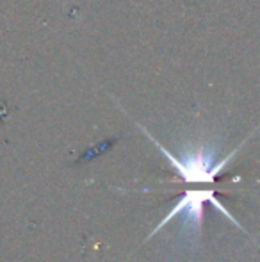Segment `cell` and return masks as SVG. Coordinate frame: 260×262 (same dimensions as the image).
Returning <instances> with one entry per match:
<instances>
[{
  "label": "cell",
  "mask_w": 260,
  "mask_h": 262,
  "mask_svg": "<svg viewBox=\"0 0 260 262\" xmlns=\"http://www.w3.org/2000/svg\"><path fill=\"white\" fill-rule=\"evenodd\" d=\"M139 128L152 139L153 145H155L157 148L162 152V156L171 162V166L177 169V173L184 179V182H214L219 173L225 169V166L230 162V159L235 156V152H237L235 150V152H232L230 156H226L225 159H221V161H218V162H216V159H214V154L205 152V150H198L195 154H185L184 157H177L168 148H164L145 127L139 125Z\"/></svg>",
  "instance_id": "cell-1"
},
{
  "label": "cell",
  "mask_w": 260,
  "mask_h": 262,
  "mask_svg": "<svg viewBox=\"0 0 260 262\" xmlns=\"http://www.w3.org/2000/svg\"><path fill=\"white\" fill-rule=\"evenodd\" d=\"M203 204H210L212 207H216V209L219 210V212L225 214L228 220H232V223L235 225V227L243 228L239 223H237L235 217H233L232 214L228 212V210L223 207L221 202L216 198L214 191H185L184 196H182L180 200L177 202V205H175V207L170 210V214H168V216L164 217V220L160 221V223L157 225L155 228H153V232L150 234V237H152L155 232H159L160 228L166 227V225L170 223L173 217H177V216H184V225H189L193 230L198 232L201 220H203Z\"/></svg>",
  "instance_id": "cell-2"
}]
</instances>
